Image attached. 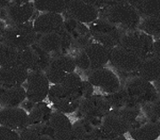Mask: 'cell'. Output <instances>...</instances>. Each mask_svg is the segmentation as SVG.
<instances>
[{
    "mask_svg": "<svg viewBox=\"0 0 160 140\" xmlns=\"http://www.w3.org/2000/svg\"><path fill=\"white\" fill-rule=\"evenodd\" d=\"M46 123L49 128L52 139L71 140L73 124L66 113L56 110L52 113Z\"/></svg>",
    "mask_w": 160,
    "mask_h": 140,
    "instance_id": "4fadbf2b",
    "label": "cell"
},
{
    "mask_svg": "<svg viewBox=\"0 0 160 140\" xmlns=\"http://www.w3.org/2000/svg\"><path fill=\"white\" fill-rule=\"evenodd\" d=\"M49 67L60 70L64 73H71V72H75L77 65L73 58L69 54L63 53V54L52 55Z\"/></svg>",
    "mask_w": 160,
    "mask_h": 140,
    "instance_id": "4316f807",
    "label": "cell"
},
{
    "mask_svg": "<svg viewBox=\"0 0 160 140\" xmlns=\"http://www.w3.org/2000/svg\"><path fill=\"white\" fill-rule=\"evenodd\" d=\"M45 74L46 75L49 82L52 84H60L62 82V80L68 73H64V72H62L60 70L48 67L47 69L45 71Z\"/></svg>",
    "mask_w": 160,
    "mask_h": 140,
    "instance_id": "836d02e7",
    "label": "cell"
},
{
    "mask_svg": "<svg viewBox=\"0 0 160 140\" xmlns=\"http://www.w3.org/2000/svg\"><path fill=\"white\" fill-rule=\"evenodd\" d=\"M154 85L156 86V88H157V90H158V93H159V95H160V80L157 81V82H155Z\"/></svg>",
    "mask_w": 160,
    "mask_h": 140,
    "instance_id": "60d3db41",
    "label": "cell"
},
{
    "mask_svg": "<svg viewBox=\"0 0 160 140\" xmlns=\"http://www.w3.org/2000/svg\"><path fill=\"white\" fill-rule=\"evenodd\" d=\"M11 2V0H0V5H1V9L5 8L8 6V4Z\"/></svg>",
    "mask_w": 160,
    "mask_h": 140,
    "instance_id": "ab89813d",
    "label": "cell"
},
{
    "mask_svg": "<svg viewBox=\"0 0 160 140\" xmlns=\"http://www.w3.org/2000/svg\"><path fill=\"white\" fill-rule=\"evenodd\" d=\"M83 1H85L87 4L97 8L99 11L111 3V0H83Z\"/></svg>",
    "mask_w": 160,
    "mask_h": 140,
    "instance_id": "8d00e7d4",
    "label": "cell"
},
{
    "mask_svg": "<svg viewBox=\"0 0 160 140\" xmlns=\"http://www.w3.org/2000/svg\"><path fill=\"white\" fill-rule=\"evenodd\" d=\"M84 49L86 51V55L90 61V70L105 67V65H107L109 62L111 49L108 47H105L104 45L94 41L86 45Z\"/></svg>",
    "mask_w": 160,
    "mask_h": 140,
    "instance_id": "44dd1931",
    "label": "cell"
},
{
    "mask_svg": "<svg viewBox=\"0 0 160 140\" xmlns=\"http://www.w3.org/2000/svg\"><path fill=\"white\" fill-rule=\"evenodd\" d=\"M27 99V92L24 85L5 87L1 86L0 101L2 107H19Z\"/></svg>",
    "mask_w": 160,
    "mask_h": 140,
    "instance_id": "7402d4cb",
    "label": "cell"
},
{
    "mask_svg": "<svg viewBox=\"0 0 160 140\" xmlns=\"http://www.w3.org/2000/svg\"><path fill=\"white\" fill-rule=\"evenodd\" d=\"M82 84H83V80L81 79L79 75L76 72H71L66 75V76L60 84H62L66 90H68L70 93L77 96L82 100V95H81Z\"/></svg>",
    "mask_w": 160,
    "mask_h": 140,
    "instance_id": "f546056e",
    "label": "cell"
},
{
    "mask_svg": "<svg viewBox=\"0 0 160 140\" xmlns=\"http://www.w3.org/2000/svg\"><path fill=\"white\" fill-rule=\"evenodd\" d=\"M154 39L141 29L125 31L118 46L130 51L142 60L153 56Z\"/></svg>",
    "mask_w": 160,
    "mask_h": 140,
    "instance_id": "3957f363",
    "label": "cell"
},
{
    "mask_svg": "<svg viewBox=\"0 0 160 140\" xmlns=\"http://www.w3.org/2000/svg\"><path fill=\"white\" fill-rule=\"evenodd\" d=\"M11 1H14V2H18V3H29L34 0H11Z\"/></svg>",
    "mask_w": 160,
    "mask_h": 140,
    "instance_id": "b9f144b4",
    "label": "cell"
},
{
    "mask_svg": "<svg viewBox=\"0 0 160 140\" xmlns=\"http://www.w3.org/2000/svg\"><path fill=\"white\" fill-rule=\"evenodd\" d=\"M131 138L135 140H154L160 137V120L148 119L143 123L132 129Z\"/></svg>",
    "mask_w": 160,
    "mask_h": 140,
    "instance_id": "603a6c76",
    "label": "cell"
},
{
    "mask_svg": "<svg viewBox=\"0 0 160 140\" xmlns=\"http://www.w3.org/2000/svg\"><path fill=\"white\" fill-rule=\"evenodd\" d=\"M63 28L66 29L71 39V48H85L86 45L93 42L89 28L86 27L85 23L67 17L63 24Z\"/></svg>",
    "mask_w": 160,
    "mask_h": 140,
    "instance_id": "5bb4252c",
    "label": "cell"
},
{
    "mask_svg": "<svg viewBox=\"0 0 160 140\" xmlns=\"http://www.w3.org/2000/svg\"><path fill=\"white\" fill-rule=\"evenodd\" d=\"M0 123L2 126L22 130L29 125V113L23 107H2Z\"/></svg>",
    "mask_w": 160,
    "mask_h": 140,
    "instance_id": "2e32d148",
    "label": "cell"
},
{
    "mask_svg": "<svg viewBox=\"0 0 160 140\" xmlns=\"http://www.w3.org/2000/svg\"><path fill=\"white\" fill-rule=\"evenodd\" d=\"M47 99L55 110L66 114L77 112L81 102L79 98L70 93L62 84H52Z\"/></svg>",
    "mask_w": 160,
    "mask_h": 140,
    "instance_id": "9c48e42d",
    "label": "cell"
},
{
    "mask_svg": "<svg viewBox=\"0 0 160 140\" xmlns=\"http://www.w3.org/2000/svg\"><path fill=\"white\" fill-rule=\"evenodd\" d=\"M33 4L36 10L42 12L64 13L67 7L65 0H34Z\"/></svg>",
    "mask_w": 160,
    "mask_h": 140,
    "instance_id": "83f0119b",
    "label": "cell"
},
{
    "mask_svg": "<svg viewBox=\"0 0 160 140\" xmlns=\"http://www.w3.org/2000/svg\"><path fill=\"white\" fill-rule=\"evenodd\" d=\"M51 59V54L42 49L37 43L20 50V65L29 71L45 72L50 65Z\"/></svg>",
    "mask_w": 160,
    "mask_h": 140,
    "instance_id": "ba28073f",
    "label": "cell"
},
{
    "mask_svg": "<svg viewBox=\"0 0 160 140\" xmlns=\"http://www.w3.org/2000/svg\"><path fill=\"white\" fill-rule=\"evenodd\" d=\"M136 75L155 83L160 80V59L156 56H151L143 60L138 69Z\"/></svg>",
    "mask_w": 160,
    "mask_h": 140,
    "instance_id": "cb8c5ba5",
    "label": "cell"
},
{
    "mask_svg": "<svg viewBox=\"0 0 160 140\" xmlns=\"http://www.w3.org/2000/svg\"><path fill=\"white\" fill-rule=\"evenodd\" d=\"M66 1V3H67V5H68V3H69L70 1H73V0H65Z\"/></svg>",
    "mask_w": 160,
    "mask_h": 140,
    "instance_id": "7bdbcfd3",
    "label": "cell"
},
{
    "mask_svg": "<svg viewBox=\"0 0 160 140\" xmlns=\"http://www.w3.org/2000/svg\"><path fill=\"white\" fill-rule=\"evenodd\" d=\"M106 98L109 100V104L112 108H121V107H132V106H139L132 100L131 96L126 91V90L122 86L119 90L116 92L107 94Z\"/></svg>",
    "mask_w": 160,
    "mask_h": 140,
    "instance_id": "484cf974",
    "label": "cell"
},
{
    "mask_svg": "<svg viewBox=\"0 0 160 140\" xmlns=\"http://www.w3.org/2000/svg\"><path fill=\"white\" fill-rule=\"evenodd\" d=\"M143 0H111V3H120V4H126L129 6H133L137 9L139 6L142 4Z\"/></svg>",
    "mask_w": 160,
    "mask_h": 140,
    "instance_id": "74e56055",
    "label": "cell"
},
{
    "mask_svg": "<svg viewBox=\"0 0 160 140\" xmlns=\"http://www.w3.org/2000/svg\"><path fill=\"white\" fill-rule=\"evenodd\" d=\"M88 28L93 40L109 49L118 46L125 32V30L100 17L90 23Z\"/></svg>",
    "mask_w": 160,
    "mask_h": 140,
    "instance_id": "277c9868",
    "label": "cell"
},
{
    "mask_svg": "<svg viewBox=\"0 0 160 140\" xmlns=\"http://www.w3.org/2000/svg\"><path fill=\"white\" fill-rule=\"evenodd\" d=\"M66 16L85 24H90L99 18V10L83 0H73L68 3Z\"/></svg>",
    "mask_w": 160,
    "mask_h": 140,
    "instance_id": "9a60e30c",
    "label": "cell"
},
{
    "mask_svg": "<svg viewBox=\"0 0 160 140\" xmlns=\"http://www.w3.org/2000/svg\"><path fill=\"white\" fill-rule=\"evenodd\" d=\"M21 139L20 133H18L16 129H11L6 126L0 127V140H18Z\"/></svg>",
    "mask_w": 160,
    "mask_h": 140,
    "instance_id": "e575fe53",
    "label": "cell"
},
{
    "mask_svg": "<svg viewBox=\"0 0 160 140\" xmlns=\"http://www.w3.org/2000/svg\"><path fill=\"white\" fill-rule=\"evenodd\" d=\"M153 55L160 59V39H157L156 41H154Z\"/></svg>",
    "mask_w": 160,
    "mask_h": 140,
    "instance_id": "f35d334b",
    "label": "cell"
},
{
    "mask_svg": "<svg viewBox=\"0 0 160 140\" xmlns=\"http://www.w3.org/2000/svg\"><path fill=\"white\" fill-rule=\"evenodd\" d=\"M86 80L106 94L116 92L122 87L118 75L111 69L103 67L87 71Z\"/></svg>",
    "mask_w": 160,
    "mask_h": 140,
    "instance_id": "7c38bea8",
    "label": "cell"
},
{
    "mask_svg": "<svg viewBox=\"0 0 160 140\" xmlns=\"http://www.w3.org/2000/svg\"><path fill=\"white\" fill-rule=\"evenodd\" d=\"M142 110L148 119L160 120V95L155 100L143 106Z\"/></svg>",
    "mask_w": 160,
    "mask_h": 140,
    "instance_id": "d6a6232c",
    "label": "cell"
},
{
    "mask_svg": "<svg viewBox=\"0 0 160 140\" xmlns=\"http://www.w3.org/2000/svg\"><path fill=\"white\" fill-rule=\"evenodd\" d=\"M102 120L80 118L73 124L71 140L98 139V133Z\"/></svg>",
    "mask_w": 160,
    "mask_h": 140,
    "instance_id": "d6986e66",
    "label": "cell"
},
{
    "mask_svg": "<svg viewBox=\"0 0 160 140\" xmlns=\"http://www.w3.org/2000/svg\"><path fill=\"white\" fill-rule=\"evenodd\" d=\"M29 125L46 123L51 116L52 110L45 101L35 103L29 112Z\"/></svg>",
    "mask_w": 160,
    "mask_h": 140,
    "instance_id": "d4e9b609",
    "label": "cell"
},
{
    "mask_svg": "<svg viewBox=\"0 0 160 140\" xmlns=\"http://www.w3.org/2000/svg\"><path fill=\"white\" fill-rule=\"evenodd\" d=\"M111 109L112 107L106 96L93 94L81 100L77 112L80 118L102 120V118L107 115Z\"/></svg>",
    "mask_w": 160,
    "mask_h": 140,
    "instance_id": "30bf717a",
    "label": "cell"
},
{
    "mask_svg": "<svg viewBox=\"0 0 160 140\" xmlns=\"http://www.w3.org/2000/svg\"><path fill=\"white\" fill-rule=\"evenodd\" d=\"M137 10L143 17H160V0H143Z\"/></svg>",
    "mask_w": 160,
    "mask_h": 140,
    "instance_id": "1f68e13d",
    "label": "cell"
},
{
    "mask_svg": "<svg viewBox=\"0 0 160 140\" xmlns=\"http://www.w3.org/2000/svg\"><path fill=\"white\" fill-rule=\"evenodd\" d=\"M65 19L62 13L43 12L32 22L36 32L38 35L52 33L60 30L63 27Z\"/></svg>",
    "mask_w": 160,
    "mask_h": 140,
    "instance_id": "ac0fdd59",
    "label": "cell"
},
{
    "mask_svg": "<svg viewBox=\"0 0 160 140\" xmlns=\"http://www.w3.org/2000/svg\"><path fill=\"white\" fill-rule=\"evenodd\" d=\"M0 63L1 67L20 65V50L1 43Z\"/></svg>",
    "mask_w": 160,
    "mask_h": 140,
    "instance_id": "f1b7e54d",
    "label": "cell"
},
{
    "mask_svg": "<svg viewBox=\"0 0 160 140\" xmlns=\"http://www.w3.org/2000/svg\"><path fill=\"white\" fill-rule=\"evenodd\" d=\"M37 44L52 56L56 54H68L72 47V42L65 28L52 33L38 35Z\"/></svg>",
    "mask_w": 160,
    "mask_h": 140,
    "instance_id": "52a82bcc",
    "label": "cell"
},
{
    "mask_svg": "<svg viewBox=\"0 0 160 140\" xmlns=\"http://www.w3.org/2000/svg\"><path fill=\"white\" fill-rule=\"evenodd\" d=\"M99 13L100 18L107 20L125 31L137 29L142 22V15L137 9L126 4L110 3L100 10Z\"/></svg>",
    "mask_w": 160,
    "mask_h": 140,
    "instance_id": "6da1fadb",
    "label": "cell"
},
{
    "mask_svg": "<svg viewBox=\"0 0 160 140\" xmlns=\"http://www.w3.org/2000/svg\"><path fill=\"white\" fill-rule=\"evenodd\" d=\"M139 29L149 34L155 39H160V17H144Z\"/></svg>",
    "mask_w": 160,
    "mask_h": 140,
    "instance_id": "4dcf8cb0",
    "label": "cell"
},
{
    "mask_svg": "<svg viewBox=\"0 0 160 140\" xmlns=\"http://www.w3.org/2000/svg\"><path fill=\"white\" fill-rule=\"evenodd\" d=\"M35 9L34 4L31 2L18 3L11 1L2 10H5L6 17L11 24H22L29 22L34 15Z\"/></svg>",
    "mask_w": 160,
    "mask_h": 140,
    "instance_id": "e0dca14e",
    "label": "cell"
},
{
    "mask_svg": "<svg viewBox=\"0 0 160 140\" xmlns=\"http://www.w3.org/2000/svg\"><path fill=\"white\" fill-rule=\"evenodd\" d=\"M94 94V86L89 82V81H83L82 84V88H81V95H82V99L89 98Z\"/></svg>",
    "mask_w": 160,
    "mask_h": 140,
    "instance_id": "d590c367",
    "label": "cell"
},
{
    "mask_svg": "<svg viewBox=\"0 0 160 140\" xmlns=\"http://www.w3.org/2000/svg\"><path fill=\"white\" fill-rule=\"evenodd\" d=\"M123 87L131 96L132 100L142 107L155 100L159 96L153 83L138 75L127 79Z\"/></svg>",
    "mask_w": 160,
    "mask_h": 140,
    "instance_id": "5b68a950",
    "label": "cell"
},
{
    "mask_svg": "<svg viewBox=\"0 0 160 140\" xmlns=\"http://www.w3.org/2000/svg\"><path fill=\"white\" fill-rule=\"evenodd\" d=\"M142 60L130 51L117 46L110 51L109 63L120 73L135 76Z\"/></svg>",
    "mask_w": 160,
    "mask_h": 140,
    "instance_id": "8992f818",
    "label": "cell"
},
{
    "mask_svg": "<svg viewBox=\"0 0 160 140\" xmlns=\"http://www.w3.org/2000/svg\"><path fill=\"white\" fill-rule=\"evenodd\" d=\"M29 74V70L22 65L1 67L0 69L1 86L10 87V86L23 85L28 79Z\"/></svg>",
    "mask_w": 160,
    "mask_h": 140,
    "instance_id": "ffe728a7",
    "label": "cell"
},
{
    "mask_svg": "<svg viewBox=\"0 0 160 140\" xmlns=\"http://www.w3.org/2000/svg\"><path fill=\"white\" fill-rule=\"evenodd\" d=\"M50 84L45 72L29 71L28 79L23 84L27 92V99L33 103L46 100L51 88Z\"/></svg>",
    "mask_w": 160,
    "mask_h": 140,
    "instance_id": "8fae6325",
    "label": "cell"
},
{
    "mask_svg": "<svg viewBox=\"0 0 160 140\" xmlns=\"http://www.w3.org/2000/svg\"><path fill=\"white\" fill-rule=\"evenodd\" d=\"M38 34L32 22L11 24L1 29V43L17 50H22L37 43Z\"/></svg>",
    "mask_w": 160,
    "mask_h": 140,
    "instance_id": "7a4b0ae2",
    "label": "cell"
}]
</instances>
